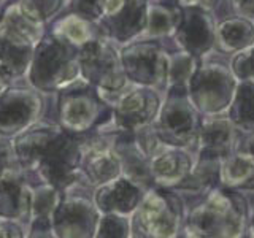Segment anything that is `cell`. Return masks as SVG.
<instances>
[{"label":"cell","instance_id":"6da1fadb","mask_svg":"<svg viewBox=\"0 0 254 238\" xmlns=\"http://www.w3.org/2000/svg\"><path fill=\"white\" fill-rule=\"evenodd\" d=\"M18 165L30 181H43L62 194L92 192L79 169L81 146L78 135L64 130L58 122L40 119L11 138Z\"/></svg>","mask_w":254,"mask_h":238},{"label":"cell","instance_id":"7a4b0ae2","mask_svg":"<svg viewBox=\"0 0 254 238\" xmlns=\"http://www.w3.org/2000/svg\"><path fill=\"white\" fill-rule=\"evenodd\" d=\"M250 205L243 192L226 186H216L200 197L192 208H186V237L234 238L248 232Z\"/></svg>","mask_w":254,"mask_h":238},{"label":"cell","instance_id":"3957f363","mask_svg":"<svg viewBox=\"0 0 254 238\" xmlns=\"http://www.w3.org/2000/svg\"><path fill=\"white\" fill-rule=\"evenodd\" d=\"M83 81L78 48L46 29L34 48L26 83L42 94H58Z\"/></svg>","mask_w":254,"mask_h":238},{"label":"cell","instance_id":"277c9868","mask_svg":"<svg viewBox=\"0 0 254 238\" xmlns=\"http://www.w3.org/2000/svg\"><path fill=\"white\" fill-rule=\"evenodd\" d=\"M186 205L177 190L153 186L143 195L130 216L132 237L173 238L185 227Z\"/></svg>","mask_w":254,"mask_h":238},{"label":"cell","instance_id":"5b68a950","mask_svg":"<svg viewBox=\"0 0 254 238\" xmlns=\"http://www.w3.org/2000/svg\"><path fill=\"white\" fill-rule=\"evenodd\" d=\"M211 54L200 59L188 83V97L202 116L226 113L238 83L229 60L222 59L221 53Z\"/></svg>","mask_w":254,"mask_h":238},{"label":"cell","instance_id":"8992f818","mask_svg":"<svg viewBox=\"0 0 254 238\" xmlns=\"http://www.w3.org/2000/svg\"><path fill=\"white\" fill-rule=\"evenodd\" d=\"M78 58L83 79L95 87L107 103L130 84L123 68L119 45L108 37L95 38L78 48Z\"/></svg>","mask_w":254,"mask_h":238},{"label":"cell","instance_id":"52a82bcc","mask_svg":"<svg viewBox=\"0 0 254 238\" xmlns=\"http://www.w3.org/2000/svg\"><path fill=\"white\" fill-rule=\"evenodd\" d=\"M111 116V107L84 79L56 94V122L73 135H84Z\"/></svg>","mask_w":254,"mask_h":238},{"label":"cell","instance_id":"ba28073f","mask_svg":"<svg viewBox=\"0 0 254 238\" xmlns=\"http://www.w3.org/2000/svg\"><path fill=\"white\" fill-rule=\"evenodd\" d=\"M202 115L190 103L186 91L167 89L154 125L165 145L195 149Z\"/></svg>","mask_w":254,"mask_h":238},{"label":"cell","instance_id":"9c48e42d","mask_svg":"<svg viewBox=\"0 0 254 238\" xmlns=\"http://www.w3.org/2000/svg\"><path fill=\"white\" fill-rule=\"evenodd\" d=\"M119 54L124 73L130 83L154 87L162 94L165 92L169 50L161 40L141 37L119 46Z\"/></svg>","mask_w":254,"mask_h":238},{"label":"cell","instance_id":"30bf717a","mask_svg":"<svg viewBox=\"0 0 254 238\" xmlns=\"http://www.w3.org/2000/svg\"><path fill=\"white\" fill-rule=\"evenodd\" d=\"M45 94L30 84H11L0 94V135L13 138L32 124L43 119Z\"/></svg>","mask_w":254,"mask_h":238},{"label":"cell","instance_id":"8fae6325","mask_svg":"<svg viewBox=\"0 0 254 238\" xmlns=\"http://www.w3.org/2000/svg\"><path fill=\"white\" fill-rule=\"evenodd\" d=\"M100 211L92 192L76 190L64 194L53 213V232L56 238H94Z\"/></svg>","mask_w":254,"mask_h":238},{"label":"cell","instance_id":"7c38bea8","mask_svg":"<svg viewBox=\"0 0 254 238\" xmlns=\"http://www.w3.org/2000/svg\"><path fill=\"white\" fill-rule=\"evenodd\" d=\"M162 103V92L154 87L130 83L108 105L121 132H135L156 121Z\"/></svg>","mask_w":254,"mask_h":238},{"label":"cell","instance_id":"4fadbf2b","mask_svg":"<svg viewBox=\"0 0 254 238\" xmlns=\"http://www.w3.org/2000/svg\"><path fill=\"white\" fill-rule=\"evenodd\" d=\"M216 19L213 11L202 6H183L181 21L172 35L175 50H183L202 59L211 54L214 46Z\"/></svg>","mask_w":254,"mask_h":238},{"label":"cell","instance_id":"5bb4252c","mask_svg":"<svg viewBox=\"0 0 254 238\" xmlns=\"http://www.w3.org/2000/svg\"><path fill=\"white\" fill-rule=\"evenodd\" d=\"M242 135L226 113L202 116L194 154L222 161L240 148Z\"/></svg>","mask_w":254,"mask_h":238},{"label":"cell","instance_id":"9a60e30c","mask_svg":"<svg viewBox=\"0 0 254 238\" xmlns=\"http://www.w3.org/2000/svg\"><path fill=\"white\" fill-rule=\"evenodd\" d=\"M32 181L19 165L0 172V214L26 227L30 218Z\"/></svg>","mask_w":254,"mask_h":238},{"label":"cell","instance_id":"2e32d148","mask_svg":"<svg viewBox=\"0 0 254 238\" xmlns=\"http://www.w3.org/2000/svg\"><path fill=\"white\" fill-rule=\"evenodd\" d=\"M148 19V0H126L115 13L99 21L105 37L116 45H126L145 35Z\"/></svg>","mask_w":254,"mask_h":238},{"label":"cell","instance_id":"e0dca14e","mask_svg":"<svg viewBox=\"0 0 254 238\" xmlns=\"http://www.w3.org/2000/svg\"><path fill=\"white\" fill-rule=\"evenodd\" d=\"M195 154L192 149L164 145L149 157V170L156 186L175 189L190 173Z\"/></svg>","mask_w":254,"mask_h":238},{"label":"cell","instance_id":"ac0fdd59","mask_svg":"<svg viewBox=\"0 0 254 238\" xmlns=\"http://www.w3.org/2000/svg\"><path fill=\"white\" fill-rule=\"evenodd\" d=\"M145 192L146 190L141 186L121 173L119 177L94 187L92 200L100 213H116L132 216Z\"/></svg>","mask_w":254,"mask_h":238},{"label":"cell","instance_id":"d6986e66","mask_svg":"<svg viewBox=\"0 0 254 238\" xmlns=\"http://www.w3.org/2000/svg\"><path fill=\"white\" fill-rule=\"evenodd\" d=\"M62 192L43 181H32V200L30 218L27 224L29 238H51L53 232V213L59 205Z\"/></svg>","mask_w":254,"mask_h":238},{"label":"cell","instance_id":"ffe728a7","mask_svg":"<svg viewBox=\"0 0 254 238\" xmlns=\"http://www.w3.org/2000/svg\"><path fill=\"white\" fill-rule=\"evenodd\" d=\"M115 149L121 161L123 175L137 182L145 190L156 186L151 177L149 159L137 146L132 132H119L115 140Z\"/></svg>","mask_w":254,"mask_h":238},{"label":"cell","instance_id":"44dd1931","mask_svg":"<svg viewBox=\"0 0 254 238\" xmlns=\"http://www.w3.org/2000/svg\"><path fill=\"white\" fill-rule=\"evenodd\" d=\"M221 184L240 190V192L254 194V153L245 146L235 149L232 154L221 161L219 172Z\"/></svg>","mask_w":254,"mask_h":238},{"label":"cell","instance_id":"7402d4cb","mask_svg":"<svg viewBox=\"0 0 254 238\" xmlns=\"http://www.w3.org/2000/svg\"><path fill=\"white\" fill-rule=\"evenodd\" d=\"M254 45V22L242 16H227L216 21L214 46L221 54L232 56Z\"/></svg>","mask_w":254,"mask_h":238},{"label":"cell","instance_id":"603a6c76","mask_svg":"<svg viewBox=\"0 0 254 238\" xmlns=\"http://www.w3.org/2000/svg\"><path fill=\"white\" fill-rule=\"evenodd\" d=\"M48 32L58 35L76 48L87 45L95 38L105 37L99 22L86 19L76 13H61L58 18L48 24Z\"/></svg>","mask_w":254,"mask_h":238},{"label":"cell","instance_id":"cb8c5ba5","mask_svg":"<svg viewBox=\"0 0 254 238\" xmlns=\"http://www.w3.org/2000/svg\"><path fill=\"white\" fill-rule=\"evenodd\" d=\"M34 48L0 26V68L14 81L26 78Z\"/></svg>","mask_w":254,"mask_h":238},{"label":"cell","instance_id":"d4e9b609","mask_svg":"<svg viewBox=\"0 0 254 238\" xmlns=\"http://www.w3.org/2000/svg\"><path fill=\"white\" fill-rule=\"evenodd\" d=\"M183 6L178 0H151L148 2V19L145 38H172L181 21Z\"/></svg>","mask_w":254,"mask_h":238},{"label":"cell","instance_id":"484cf974","mask_svg":"<svg viewBox=\"0 0 254 238\" xmlns=\"http://www.w3.org/2000/svg\"><path fill=\"white\" fill-rule=\"evenodd\" d=\"M219 172H221V161L195 156L192 170L185 178V181H181L173 190H177L181 195L202 197L213 187L221 184Z\"/></svg>","mask_w":254,"mask_h":238},{"label":"cell","instance_id":"4316f807","mask_svg":"<svg viewBox=\"0 0 254 238\" xmlns=\"http://www.w3.org/2000/svg\"><path fill=\"white\" fill-rule=\"evenodd\" d=\"M226 115L242 137L254 133V83L238 81Z\"/></svg>","mask_w":254,"mask_h":238},{"label":"cell","instance_id":"83f0119b","mask_svg":"<svg viewBox=\"0 0 254 238\" xmlns=\"http://www.w3.org/2000/svg\"><path fill=\"white\" fill-rule=\"evenodd\" d=\"M0 26L6 32H10L11 35L18 37L34 46L45 37L48 29V26H45V24H40L24 14L18 0H11V2L3 5L2 24Z\"/></svg>","mask_w":254,"mask_h":238},{"label":"cell","instance_id":"f1b7e54d","mask_svg":"<svg viewBox=\"0 0 254 238\" xmlns=\"http://www.w3.org/2000/svg\"><path fill=\"white\" fill-rule=\"evenodd\" d=\"M200 59L183 50L169 51V68H167V89L188 92V83L197 70ZM165 89V91H167Z\"/></svg>","mask_w":254,"mask_h":238},{"label":"cell","instance_id":"f546056e","mask_svg":"<svg viewBox=\"0 0 254 238\" xmlns=\"http://www.w3.org/2000/svg\"><path fill=\"white\" fill-rule=\"evenodd\" d=\"M24 14L48 26L67 8V0H18Z\"/></svg>","mask_w":254,"mask_h":238},{"label":"cell","instance_id":"4dcf8cb0","mask_svg":"<svg viewBox=\"0 0 254 238\" xmlns=\"http://www.w3.org/2000/svg\"><path fill=\"white\" fill-rule=\"evenodd\" d=\"M130 216L116 213H100L95 238H130Z\"/></svg>","mask_w":254,"mask_h":238},{"label":"cell","instance_id":"1f68e13d","mask_svg":"<svg viewBox=\"0 0 254 238\" xmlns=\"http://www.w3.org/2000/svg\"><path fill=\"white\" fill-rule=\"evenodd\" d=\"M232 73L238 81H253L254 83V45L232 54L229 60Z\"/></svg>","mask_w":254,"mask_h":238},{"label":"cell","instance_id":"d6a6232c","mask_svg":"<svg viewBox=\"0 0 254 238\" xmlns=\"http://www.w3.org/2000/svg\"><path fill=\"white\" fill-rule=\"evenodd\" d=\"M133 140H135V143H137V146L141 149V153L145 154L148 159L164 145V141L161 140V137H159V133H157L154 122L146 124V125H143V127H140V129L135 130Z\"/></svg>","mask_w":254,"mask_h":238},{"label":"cell","instance_id":"836d02e7","mask_svg":"<svg viewBox=\"0 0 254 238\" xmlns=\"http://www.w3.org/2000/svg\"><path fill=\"white\" fill-rule=\"evenodd\" d=\"M103 6H105V0H67L65 10L99 22L103 16Z\"/></svg>","mask_w":254,"mask_h":238},{"label":"cell","instance_id":"e575fe53","mask_svg":"<svg viewBox=\"0 0 254 238\" xmlns=\"http://www.w3.org/2000/svg\"><path fill=\"white\" fill-rule=\"evenodd\" d=\"M27 237V230L21 222L5 218L0 214V238H24Z\"/></svg>","mask_w":254,"mask_h":238},{"label":"cell","instance_id":"d590c367","mask_svg":"<svg viewBox=\"0 0 254 238\" xmlns=\"http://www.w3.org/2000/svg\"><path fill=\"white\" fill-rule=\"evenodd\" d=\"M18 165L14 156V149L11 145V138H6L0 135V172H3L5 169Z\"/></svg>","mask_w":254,"mask_h":238},{"label":"cell","instance_id":"8d00e7d4","mask_svg":"<svg viewBox=\"0 0 254 238\" xmlns=\"http://www.w3.org/2000/svg\"><path fill=\"white\" fill-rule=\"evenodd\" d=\"M234 14L254 22V0H227Z\"/></svg>","mask_w":254,"mask_h":238},{"label":"cell","instance_id":"74e56055","mask_svg":"<svg viewBox=\"0 0 254 238\" xmlns=\"http://www.w3.org/2000/svg\"><path fill=\"white\" fill-rule=\"evenodd\" d=\"M181 6H202L206 10H214L218 6L219 0H178Z\"/></svg>","mask_w":254,"mask_h":238},{"label":"cell","instance_id":"f35d334b","mask_svg":"<svg viewBox=\"0 0 254 238\" xmlns=\"http://www.w3.org/2000/svg\"><path fill=\"white\" fill-rule=\"evenodd\" d=\"M14 83V79H11L10 76H8L5 71L0 68V94L5 92L8 87H10L11 84Z\"/></svg>","mask_w":254,"mask_h":238},{"label":"cell","instance_id":"ab89813d","mask_svg":"<svg viewBox=\"0 0 254 238\" xmlns=\"http://www.w3.org/2000/svg\"><path fill=\"white\" fill-rule=\"evenodd\" d=\"M240 146H245L246 149H250V151H253V153H254V133L250 135V137H245V143H243V145H240Z\"/></svg>","mask_w":254,"mask_h":238},{"label":"cell","instance_id":"60d3db41","mask_svg":"<svg viewBox=\"0 0 254 238\" xmlns=\"http://www.w3.org/2000/svg\"><path fill=\"white\" fill-rule=\"evenodd\" d=\"M248 232L251 237H254V211L250 214V222H248Z\"/></svg>","mask_w":254,"mask_h":238},{"label":"cell","instance_id":"b9f144b4","mask_svg":"<svg viewBox=\"0 0 254 238\" xmlns=\"http://www.w3.org/2000/svg\"><path fill=\"white\" fill-rule=\"evenodd\" d=\"M2 14H3V3L0 0V24H2Z\"/></svg>","mask_w":254,"mask_h":238},{"label":"cell","instance_id":"7bdbcfd3","mask_svg":"<svg viewBox=\"0 0 254 238\" xmlns=\"http://www.w3.org/2000/svg\"><path fill=\"white\" fill-rule=\"evenodd\" d=\"M148 2H151V0H148Z\"/></svg>","mask_w":254,"mask_h":238}]
</instances>
